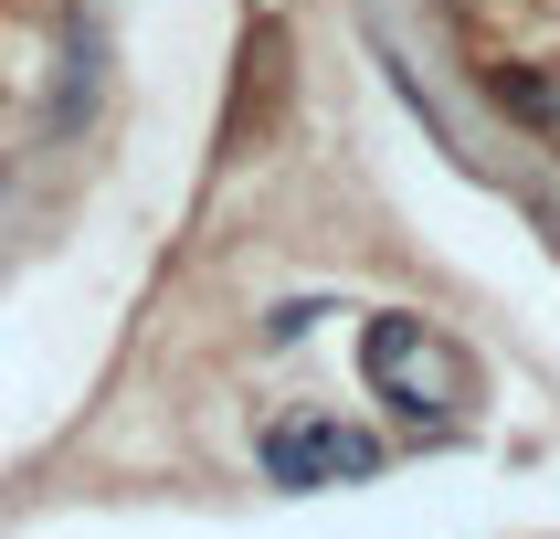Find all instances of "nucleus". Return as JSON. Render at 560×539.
Returning <instances> with one entry per match:
<instances>
[{"label":"nucleus","mask_w":560,"mask_h":539,"mask_svg":"<svg viewBox=\"0 0 560 539\" xmlns=\"http://www.w3.org/2000/svg\"><path fill=\"white\" fill-rule=\"evenodd\" d=\"M360 360H371V380L412 412V423H455V412H466V360H455V349H444L423 317L381 307V317H371V339H360Z\"/></svg>","instance_id":"1"},{"label":"nucleus","mask_w":560,"mask_h":539,"mask_svg":"<svg viewBox=\"0 0 560 539\" xmlns=\"http://www.w3.org/2000/svg\"><path fill=\"white\" fill-rule=\"evenodd\" d=\"M285 95H296V43H285L276 11L244 22V54H233V95H222V159H254L285 127Z\"/></svg>","instance_id":"2"},{"label":"nucleus","mask_w":560,"mask_h":539,"mask_svg":"<svg viewBox=\"0 0 560 539\" xmlns=\"http://www.w3.org/2000/svg\"><path fill=\"white\" fill-rule=\"evenodd\" d=\"M371 466H381V444L349 434V423H276L265 434V476L276 487H328V476H371Z\"/></svg>","instance_id":"3"},{"label":"nucleus","mask_w":560,"mask_h":539,"mask_svg":"<svg viewBox=\"0 0 560 539\" xmlns=\"http://www.w3.org/2000/svg\"><path fill=\"white\" fill-rule=\"evenodd\" d=\"M498 106H508V117H529V127H550V117H560L539 74H498Z\"/></svg>","instance_id":"4"}]
</instances>
